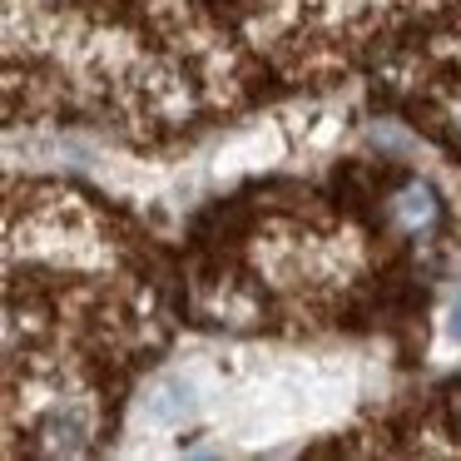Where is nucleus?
<instances>
[{
	"label": "nucleus",
	"instance_id": "3",
	"mask_svg": "<svg viewBox=\"0 0 461 461\" xmlns=\"http://www.w3.org/2000/svg\"><path fill=\"white\" fill-rule=\"evenodd\" d=\"M456 427H461V397H456Z\"/></svg>",
	"mask_w": 461,
	"mask_h": 461
},
{
	"label": "nucleus",
	"instance_id": "2",
	"mask_svg": "<svg viewBox=\"0 0 461 461\" xmlns=\"http://www.w3.org/2000/svg\"><path fill=\"white\" fill-rule=\"evenodd\" d=\"M447 332H451V342H461V298L451 303V318H447Z\"/></svg>",
	"mask_w": 461,
	"mask_h": 461
},
{
	"label": "nucleus",
	"instance_id": "1",
	"mask_svg": "<svg viewBox=\"0 0 461 461\" xmlns=\"http://www.w3.org/2000/svg\"><path fill=\"white\" fill-rule=\"evenodd\" d=\"M194 411V392L184 382H164L159 392L149 397V421H179Z\"/></svg>",
	"mask_w": 461,
	"mask_h": 461
}]
</instances>
